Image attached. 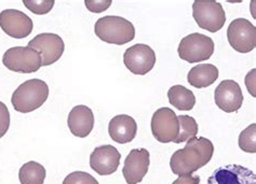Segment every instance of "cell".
Here are the masks:
<instances>
[{"label":"cell","instance_id":"cell-1","mask_svg":"<svg viewBox=\"0 0 256 184\" xmlns=\"http://www.w3.org/2000/svg\"><path fill=\"white\" fill-rule=\"evenodd\" d=\"M214 146L211 140L204 137H194L187 141L184 149L174 152L170 167L176 176H192L211 161Z\"/></svg>","mask_w":256,"mask_h":184},{"label":"cell","instance_id":"cell-2","mask_svg":"<svg viewBox=\"0 0 256 184\" xmlns=\"http://www.w3.org/2000/svg\"><path fill=\"white\" fill-rule=\"evenodd\" d=\"M49 96V86L40 79L25 81L13 92L11 104L18 112L30 113L42 107Z\"/></svg>","mask_w":256,"mask_h":184},{"label":"cell","instance_id":"cell-3","mask_svg":"<svg viewBox=\"0 0 256 184\" xmlns=\"http://www.w3.org/2000/svg\"><path fill=\"white\" fill-rule=\"evenodd\" d=\"M94 32L104 42L124 45L136 37L133 24L121 16L107 15L100 17L94 25Z\"/></svg>","mask_w":256,"mask_h":184},{"label":"cell","instance_id":"cell-4","mask_svg":"<svg viewBox=\"0 0 256 184\" xmlns=\"http://www.w3.org/2000/svg\"><path fill=\"white\" fill-rule=\"evenodd\" d=\"M192 16L201 29L210 32L218 31L226 22L223 5L214 0H196L192 3Z\"/></svg>","mask_w":256,"mask_h":184},{"label":"cell","instance_id":"cell-5","mask_svg":"<svg viewBox=\"0 0 256 184\" xmlns=\"http://www.w3.org/2000/svg\"><path fill=\"white\" fill-rule=\"evenodd\" d=\"M178 56L187 63L194 64L210 59L214 53V41L206 35L194 32L180 40Z\"/></svg>","mask_w":256,"mask_h":184},{"label":"cell","instance_id":"cell-6","mask_svg":"<svg viewBox=\"0 0 256 184\" xmlns=\"http://www.w3.org/2000/svg\"><path fill=\"white\" fill-rule=\"evenodd\" d=\"M2 64L13 72L32 73L42 67V57L37 51L28 46H14L4 52Z\"/></svg>","mask_w":256,"mask_h":184},{"label":"cell","instance_id":"cell-7","mask_svg":"<svg viewBox=\"0 0 256 184\" xmlns=\"http://www.w3.org/2000/svg\"><path fill=\"white\" fill-rule=\"evenodd\" d=\"M228 42L239 53H250L256 46V28L246 18L232 20L227 29Z\"/></svg>","mask_w":256,"mask_h":184},{"label":"cell","instance_id":"cell-8","mask_svg":"<svg viewBox=\"0 0 256 184\" xmlns=\"http://www.w3.org/2000/svg\"><path fill=\"white\" fill-rule=\"evenodd\" d=\"M150 127L157 141L161 143L174 142L180 132L178 115L170 108H160L152 115Z\"/></svg>","mask_w":256,"mask_h":184},{"label":"cell","instance_id":"cell-9","mask_svg":"<svg viewBox=\"0 0 256 184\" xmlns=\"http://www.w3.org/2000/svg\"><path fill=\"white\" fill-rule=\"evenodd\" d=\"M28 47L39 53L42 66H50L62 57L65 44L63 39L56 33H39L28 42Z\"/></svg>","mask_w":256,"mask_h":184},{"label":"cell","instance_id":"cell-10","mask_svg":"<svg viewBox=\"0 0 256 184\" xmlns=\"http://www.w3.org/2000/svg\"><path fill=\"white\" fill-rule=\"evenodd\" d=\"M124 64L133 74L145 76L156 64V53L147 44H134L124 52Z\"/></svg>","mask_w":256,"mask_h":184},{"label":"cell","instance_id":"cell-11","mask_svg":"<svg viewBox=\"0 0 256 184\" xmlns=\"http://www.w3.org/2000/svg\"><path fill=\"white\" fill-rule=\"evenodd\" d=\"M0 28L11 38L23 39L32 33L34 23L22 11L6 9L0 12Z\"/></svg>","mask_w":256,"mask_h":184},{"label":"cell","instance_id":"cell-12","mask_svg":"<svg viewBox=\"0 0 256 184\" xmlns=\"http://www.w3.org/2000/svg\"><path fill=\"white\" fill-rule=\"evenodd\" d=\"M150 155L146 149H133L124 160L122 174L128 184H138L147 175Z\"/></svg>","mask_w":256,"mask_h":184},{"label":"cell","instance_id":"cell-13","mask_svg":"<svg viewBox=\"0 0 256 184\" xmlns=\"http://www.w3.org/2000/svg\"><path fill=\"white\" fill-rule=\"evenodd\" d=\"M215 104L227 113L238 111L244 102V94L240 85L234 80H224L215 88Z\"/></svg>","mask_w":256,"mask_h":184},{"label":"cell","instance_id":"cell-14","mask_svg":"<svg viewBox=\"0 0 256 184\" xmlns=\"http://www.w3.org/2000/svg\"><path fill=\"white\" fill-rule=\"evenodd\" d=\"M208 184H256V175L241 165H227L214 170Z\"/></svg>","mask_w":256,"mask_h":184},{"label":"cell","instance_id":"cell-15","mask_svg":"<svg viewBox=\"0 0 256 184\" xmlns=\"http://www.w3.org/2000/svg\"><path fill=\"white\" fill-rule=\"evenodd\" d=\"M121 154L118 150L105 145L94 149L90 155V167L100 176H110L117 172Z\"/></svg>","mask_w":256,"mask_h":184},{"label":"cell","instance_id":"cell-16","mask_svg":"<svg viewBox=\"0 0 256 184\" xmlns=\"http://www.w3.org/2000/svg\"><path fill=\"white\" fill-rule=\"evenodd\" d=\"M70 133L79 138H86L94 127V114L91 109L84 105L74 107L67 119Z\"/></svg>","mask_w":256,"mask_h":184},{"label":"cell","instance_id":"cell-17","mask_svg":"<svg viewBox=\"0 0 256 184\" xmlns=\"http://www.w3.org/2000/svg\"><path fill=\"white\" fill-rule=\"evenodd\" d=\"M108 133L112 141L126 145L136 138L138 124L130 115L120 114L114 117L108 124Z\"/></svg>","mask_w":256,"mask_h":184},{"label":"cell","instance_id":"cell-18","mask_svg":"<svg viewBox=\"0 0 256 184\" xmlns=\"http://www.w3.org/2000/svg\"><path fill=\"white\" fill-rule=\"evenodd\" d=\"M220 72L214 65L199 64L188 72V83L196 88H204L212 85L218 79Z\"/></svg>","mask_w":256,"mask_h":184},{"label":"cell","instance_id":"cell-19","mask_svg":"<svg viewBox=\"0 0 256 184\" xmlns=\"http://www.w3.org/2000/svg\"><path fill=\"white\" fill-rule=\"evenodd\" d=\"M170 104L180 111H190L196 105L194 93L183 85H174L168 91Z\"/></svg>","mask_w":256,"mask_h":184},{"label":"cell","instance_id":"cell-20","mask_svg":"<svg viewBox=\"0 0 256 184\" xmlns=\"http://www.w3.org/2000/svg\"><path fill=\"white\" fill-rule=\"evenodd\" d=\"M46 176V168L42 164L32 161L24 164L18 172L21 184H44Z\"/></svg>","mask_w":256,"mask_h":184},{"label":"cell","instance_id":"cell-21","mask_svg":"<svg viewBox=\"0 0 256 184\" xmlns=\"http://www.w3.org/2000/svg\"><path fill=\"white\" fill-rule=\"evenodd\" d=\"M178 120L180 124V132L176 140L174 141L175 143L178 145V143L186 142L190 139L196 137L199 132L196 120L192 117H190V115H178Z\"/></svg>","mask_w":256,"mask_h":184},{"label":"cell","instance_id":"cell-22","mask_svg":"<svg viewBox=\"0 0 256 184\" xmlns=\"http://www.w3.org/2000/svg\"><path fill=\"white\" fill-rule=\"evenodd\" d=\"M239 147L246 153H256V124L248 126L239 136Z\"/></svg>","mask_w":256,"mask_h":184},{"label":"cell","instance_id":"cell-23","mask_svg":"<svg viewBox=\"0 0 256 184\" xmlns=\"http://www.w3.org/2000/svg\"><path fill=\"white\" fill-rule=\"evenodd\" d=\"M24 5L34 14H48L54 6V0H23Z\"/></svg>","mask_w":256,"mask_h":184},{"label":"cell","instance_id":"cell-24","mask_svg":"<svg viewBox=\"0 0 256 184\" xmlns=\"http://www.w3.org/2000/svg\"><path fill=\"white\" fill-rule=\"evenodd\" d=\"M63 184H98V180L84 172H74L66 176Z\"/></svg>","mask_w":256,"mask_h":184},{"label":"cell","instance_id":"cell-25","mask_svg":"<svg viewBox=\"0 0 256 184\" xmlns=\"http://www.w3.org/2000/svg\"><path fill=\"white\" fill-rule=\"evenodd\" d=\"M10 127V113L4 102L0 101V138H2L9 131Z\"/></svg>","mask_w":256,"mask_h":184},{"label":"cell","instance_id":"cell-26","mask_svg":"<svg viewBox=\"0 0 256 184\" xmlns=\"http://www.w3.org/2000/svg\"><path fill=\"white\" fill-rule=\"evenodd\" d=\"M112 2V0H86L84 4L92 13H102L110 8Z\"/></svg>","mask_w":256,"mask_h":184},{"label":"cell","instance_id":"cell-27","mask_svg":"<svg viewBox=\"0 0 256 184\" xmlns=\"http://www.w3.org/2000/svg\"><path fill=\"white\" fill-rule=\"evenodd\" d=\"M200 178L198 176H180L172 184H199Z\"/></svg>","mask_w":256,"mask_h":184}]
</instances>
